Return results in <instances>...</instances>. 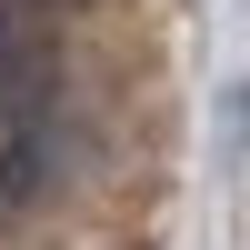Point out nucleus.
Masks as SVG:
<instances>
[{"label": "nucleus", "mask_w": 250, "mask_h": 250, "mask_svg": "<svg viewBox=\"0 0 250 250\" xmlns=\"http://www.w3.org/2000/svg\"><path fill=\"white\" fill-rule=\"evenodd\" d=\"M70 170H80V130L70 120H20L10 140H0V220H20V210H50L60 190H70Z\"/></svg>", "instance_id": "nucleus-1"}, {"label": "nucleus", "mask_w": 250, "mask_h": 250, "mask_svg": "<svg viewBox=\"0 0 250 250\" xmlns=\"http://www.w3.org/2000/svg\"><path fill=\"white\" fill-rule=\"evenodd\" d=\"M0 110L10 120L60 110V20H30L20 0H0Z\"/></svg>", "instance_id": "nucleus-2"}, {"label": "nucleus", "mask_w": 250, "mask_h": 250, "mask_svg": "<svg viewBox=\"0 0 250 250\" xmlns=\"http://www.w3.org/2000/svg\"><path fill=\"white\" fill-rule=\"evenodd\" d=\"M20 10H30V20H60V10H80V0H20Z\"/></svg>", "instance_id": "nucleus-3"}]
</instances>
